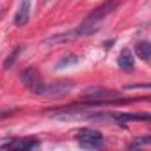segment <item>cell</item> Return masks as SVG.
<instances>
[{
    "label": "cell",
    "mask_w": 151,
    "mask_h": 151,
    "mask_svg": "<svg viewBox=\"0 0 151 151\" xmlns=\"http://www.w3.org/2000/svg\"><path fill=\"white\" fill-rule=\"evenodd\" d=\"M14 112H18V109H0V119L7 117V116H13Z\"/></svg>",
    "instance_id": "obj_13"
},
{
    "label": "cell",
    "mask_w": 151,
    "mask_h": 151,
    "mask_svg": "<svg viewBox=\"0 0 151 151\" xmlns=\"http://www.w3.org/2000/svg\"><path fill=\"white\" fill-rule=\"evenodd\" d=\"M149 142H151V137H149V135H144L142 139H139V140H133V142H132V144H130L128 147H130V149H135V147L146 146V144H149Z\"/></svg>",
    "instance_id": "obj_12"
},
{
    "label": "cell",
    "mask_w": 151,
    "mask_h": 151,
    "mask_svg": "<svg viewBox=\"0 0 151 151\" xmlns=\"http://www.w3.org/2000/svg\"><path fill=\"white\" fill-rule=\"evenodd\" d=\"M73 89V82H55V84H45L43 80L32 89V93L36 96H43V98H52V100H59L64 98L69 91Z\"/></svg>",
    "instance_id": "obj_2"
},
{
    "label": "cell",
    "mask_w": 151,
    "mask_h": 151,
    "mask_svg": "<svg viewBox=\"0 0 151 151\" xmlns=\"http://www.w3.org/2000/svg\"><path fill=\"white\" fill-rule=\"evenodd\" d=\"M39 146L37 139L27 137V139H9L7 149H18V151H25V149H36Z\"/></svg>",
    "instance_id": "obj_7"
},
{
    "label": "cell",
    "mask_w": 151,
    "mask_h": 151,
    "mask_svg": "<svg viewBox=\"0 0 151 151\" xmlns=\"http://www.w3.org/2000/svg\"><path fill=\"white\" fill-rule=\"evenodd\" d=\"M20 78H22V84L32 91V89H34V87H36V86L41 82V75H39L37 68L30 66V68H27V69H23V71H22Z\"/></svg>",
    "instance_id": "obj_4"
},
{
    "label": "cell",
    "mask_w": 151,
    "mask_h": 151,
    "mask_svg": "<svg viewBox=\"0 0 151 151\" xmlns=\"http://www.w3.org/2000/svg\"><path fill=\"white\" fill-rule=\"evenodd\" d=\"M78 64V57L77 55H73V53H69V55H66V57H62L59 62H57V69H64V68H71V66H77Z\"/></svg>",
    "instance_id": "obj_10"
},
{
    "label": "cell",
    "mask_w": 151,
    "mask_h": 151,
    "mask_svg": "<svg viewBox=\"0 0 151 151\" xmlns=\"http://www.w3.org/2000/svg\"><path fill=\"white\" fill-rule=\"evenodd\" d=\"M135 53L137 57H140L144 62H149L151 60V43L149 41H140L135 45Z\"/></svg>",
    "instance_id": "obj_9"
},
{
    "label": "cell",
    "mask_w": 151,
    "mask_h": 151,
    "mask_svg": "<svg viewBox=\"0 0 151 151\" xmlns=\"http://www.w3.org/2000/svg\"><path fill=\"white\" fill-rule=\"evenodd\" d=\"M80 100L84 103H87L89 107L93 105H109V103H130V101H135V98H121V93L117 91H112V89H101V87H94V89H89L86 91Z\"/></svg>",
    "instance_id": "obj_1"
},
{
    "label": "cell",
    "mask_w": 151,
    "mask_h": 151,
    "mask_svg": "<svg viewBox=\"0 0 151 151\" xmlns=\"http://www.w3.org/2000/svg\"><path fill=\"white\" fill-rule=\"evenodd\" d=\"M7 144H9V137L0 139V149H7Z\"/></svg>",
    "instance_id": "obj_14"
},
{
    "label": "cell",
    "mask_w": 151,
    "mask_h": 151,
    "mask_svg": "<svg viewBox=\"0 0 151 151\" xmlns=\"http://www.w3.org/2000/svg\"><path fill=\"white\" fill-rule=\"evenodd\" d=\"M126 89H149V84H142V86H126Z\"/></svg>",
    "instance_id": "obj_15"
},
{
    "label": "cell",
    "mask_w": 151,
    "mask_h": 151,
    "mask_svg": "<svg viewBox=\"0 0 151 151\" xmlns=\"http://www.w3.org/2000/svg\"><path fill=\"white\" fill-rule=\"evenodd\" d=\"M75 137L78 140V146L84 149H100L105 144L103 133L98 130H93V128H80L75 133Z\"/></svg>",
    "instance_id": "obj_3"
},
{
    "label": "cell",
    "mask_w": 151,
    "mask_h": 151,
    "mask_svg": "<svg viewBox=\"0 0 151 151\" xmlns=\"http://www.w3.org/2000/svg\"><path fill=\"white\" fill-rule=\"evenodd\" d=\"M117 66H119L123 71H133L135 60H133V55H132V52H130L128 48H124V50L121 52V55H119V59H117Z\"/></svg>",
    "instance_id": "obj_8"
},
{
    "label": "cell",
    "mask_w": 151,
    "mask_h": 151,
    "mask_svg": "<svg viewBox=\"0 0 151 151\" xmlns=\"http://www.w3.org/2000/svg\"><path fill=\"white\" fill-rule=\"evenodd\" d=\"M46 2H48V0H46Z\"/></svg>",
    "instance_id": "obj_16"
},
{
    "label": "cell",
    "mask_w": 151,
    "mask_h": 151,
    "mask_svg": "<svg viewBox=\"0 0 151 151\" xmlns=\"http://www.w3.org/2000/svg\"><path fill=\"white\" fill-rule=\"evenodd\" d=\"M30 9H32V0H22L20 9H18L16 14H14V25H16V27H23V25L29 23Z\"/></svg>",
    "instance_id": "obj_6"
},
{
    "label": "cell",
    "mask_w": 151,
    "mask_h": 151,
    "mask_svg": "<svg viewBox=\"0 0 151 151\" xmlns=\"http://www.w3.org/2000/svg\"><path fill=\"white\" fill-rule=\"evenodd\" d=\"M110 119L117 123H128V121H151L149 114H135V112H110Z\"/></svg>",
    "instance_id": "obj_5"
},
{
    "label": "cell",
    "mask_w": 151,
    "mask_h": 151,
    "mask_svg": "<svg viewBox=\"0 0 151 151\" xmlns=\"http://www.w3.org/2000/svg\"><path fill=\"white\" fill-rule=\"evenodd\" d=\"M22 50H23V48H22V46H18V48H14V50L11 52V55L4 60V68H6V69H9V68H13V66H14V62H16V59L20 57Z\"/></svg>",
    "instance_id": "obj_11"
}]
</instances>
